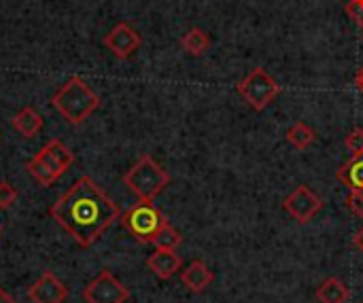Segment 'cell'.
Returning <instances> with one entry per match:
<instances>
[{
    "label": "cell",
    "mask_w": 363,
    "mask_h": 303,
    "mask_svg": "<svg viewBox=\"0 0 363 303\" xmlns=\"http://www.w3.org/2000/svg\"><path fill=\"white\" fill-rule=\"evenodd\" d=\"M51 219L83 248H89L121 217L119 206L91 176L77 178L51 206Z\"/></svg>",
    "instance_id": "1"
},
{
    "label": "cell",
    "mask_w": 363,
    "mask_h": 303,
    "mask_svg": "<svg viewBox=\"0 0 363 303\" xmlns=\"http://www.w3.org/2000/svg\"><path fill=\"white\" fill-rule=\"evenodd\" d=\"M51 104L68 123L81 125L100 106V96L81 76H70L53 93Z\"/></svg>",
    "instance_id": "2"
},
{
    "label": "cell",
    "mask_w": 363,
    "mask_h": 303,
    "mask_svg": "<svg viewBox=\"0 0 363 303\" xmlns=\"http://www.w3.org/2000/svg\"><path fill=\"white\" fill-rule=\"evenodd\" d=\"M123 185H125L140 202H153V200L170 185V174H168L151 155H143V157L123 174Z\"/></svg>",
    "instance_id": "3"
},
{
    "label": "cell",
    "mask_w": 363,
    "mask_h": 303,
    "mask_svg": "<svg viewBox=\"0 0 363 303\" xmlns=\"http://www.w3.org/2000/svg\"><path fill=\"white\" fill-rule=\"evenodd\" d=\"M236 91L253 110H264L277 100V96L281 93V85L266 68L257 66L236 85Z\"/></svg>",
    "instance_id": "4"
},
{
    "label": "cell",
    "mask_w": 363,
    "mask_h": 303,
    "mask_svg": "<svg viewBox=\"0 0 363 303\" xmlns=\"http://www.w3.org/2000/svg\"><path fill=\"white\" fill-rule=\"evenodd\" d=\"M166 217L153 206V202H140L128 208L121 217V225L140 242V244H151L155 234L166 225Z\"/></svg>",
    "instance_id": "5"
},
{
    "label": "cell",
    "mask_w": 363,
    "mask_h": 303,
    "mask_svg": "<svg viewBox=\"0 0 363 303\" xmlns=\"http://www.w3.org/2000/svg\"><path fill=\"white\" fill-rule=\"evenodd\" d=\"M283 208L291 219H296L300 225H306L317 217L323 208V200L308 187V185H298L283 202Z\"/></svg>",
    "instance_id": "6"
},
{
    "label": "cell",
    "mask_w": 363,
    "mask_h": 303,
    "mask_svg": "<svg viewBox=\"0 0 363 303\" xmlns=\"http://www.w3.org/2000/svg\"><path fill=\"white\" fill-rule=\"evenodd\" d=\"M85 303H125L130 299V289H125L111 272H100L85 289Z\"/></svg>",
    "instance_id": "7"
},
{
    "label": "cell",
    "mask_w": 363,
    "mask_h": 303,
    "mask_svg": "<svg viewBox=\"0 0 363 303\" xmlns=\"http://www.w3.org/2000/svg\"><path fill=\"white\" fill-rule=\"evenodd\" d=\"M140 45H143L140 34L125 21H119L117 25H113V30L104 36V47L119 59L132 57Z\"/></svg>",
    "instance_id": "8"
},
{
    "label": "cell",
    "mask_w": 363,
    "mask_h": 303,
    "mask_svg": "<svg viewBox=\"0 0 363 303\" xmlns=\"http://www.w3.org/2000/svg\"><path fill=\"white\" fill-rule=\"evenodd\" d=\"M66 297V285L51 272H43L40 278L28 289V299L32 303H64Z\"/></svg>",
    "instance_id": "9"
},
{
    "label": "cell",
    "mask_w": 363,
    "mask_h": 303,
    "mask_svg": "<svg viewBox=\"0 0 363 303\" xmlns=\"http://www.w3.org/2000/svg\"><path fill=\"white\" fill-rule=\"evenodd\" d=\"M36 157H38L40 161H45L57 178H60V176L72 166V161H74L72 151H70L64 142H60V140H49V142L36 153Z\"/></svg>",
    "instance_id": "10"
},
{
    "label": "cell",
    "mask_w": 363,
    "mask_h": 303,
    "mask_svg": "<svg viewBox=\"0 0 363 303\" xmlns=\"http://www.w3.org/2000/svg\"><path fill=\"white\" fill-rule=\"evenodd\" d=\"M181 257L177 255V251H166V248H155L149 257H147V268L149 272H153L160 280H170L177 272H181Z\"/></svg>",
    "instance_id": "11"
},
{
    "label": "cell",
    "mask_w": 363,
    "mask_h": 303,
    "mask_svg": "<svg viewBox=\"0 0 363 303\" xmlns=\"http://www.w3.org/2000/svg\"><path fill=\"white\" fill-rule=\"evenodd\" d=\"M215 280V274L208 270V265L200 259L191 261L183 272H181V282L187 291L191 293H204Z\"/></svg>",
    "instance_id": "12"
},
{
    "label": "cell",
    "mask_w": 363,
    "mask_h": 303,
    "mask_svg": "<svg viewBox=\"0 0 363 303\" xmlns=\"http://www.w3.org/2000/svg\"><path fill=\"white\" fill-rule=\"evenodd\" d=\"M43 117L36 108L32 106H23L13 119H11V127L21 136V138H34L40 130H43Z\"/></svg>",
    "instance_id": "13"
},
{
    "label": "cell",
    "mask_w": 363,
    "mask_h": 303,
    "mask_svg": "<svg viewBox=\"0 0 363 303\" xmlns=\"http://www.w3.org/2000/svg\"><path fill=\"white\" fill-rule=\"evenodd\" d=\"M317 299L319 303H347L351 299V293L340 278H328L319 285Z\"/></svg>",
    "instance_id": "14"
},
{
    "label": "cell",
    "mask_w": 363,
    "mask_h": 303,
    "mask_svg": "<svg viewBox=\"0 0 363 303\" xmlns=\"http://www.w3.org/2000/svg\"><path fill=\"white\" fill-rule=\"evenodd\" d=\"M336 178H338L349 191L363 189V155L362 157H351V159L336 172Z\"/></svg>",
    "instance_id": "15"
},
{
    "label": "cell",
    "mask_w": 363,
    "mask_h": 303,
    "mask_svg": "<svg viewBox=\"0 0 363 303\" xmlns=\"http://www.w3.org/2000/svg\"><path fill=\"white\" fill-rule=\"evenodd\" d=\"M208 47H211V36L202 28H191L181 36V49L187 55L200 57V55H204V51Z\"/></svg>",
    "instance_id": "16"
},
{
    "label": "cell",
    "mask_w": 363,
    "mask_h": 303,
    "mask_svg": "<svg viewBox=\"0 0 363 303\" xmlns=\"http://www.w3.org/2000/svg\"><path fill=\"white\" fill-rule=\"evenodd\" d=\"M285 138H287V142H289L294 149L304 151V149H308V147L315 142L317 134H315V130H313V127H308L304 121H298V123H294V125L287 130Z\"/></svg>",
    "instance_id": "17"
},
{
    "label": "cell",
    "mask_w": 363,
    "mask_h": 303,
    "mask_svg": "<svg viewBox=\"0 0 363 303\" xmlns=\"http://www.w3.org/2000/svg\"><path fill=\"white\" fill-rule=\"evenodd\" d=\"M26 170H28V174H30L40 187H49V185H53V183L57 181V176L51 172V168H49L45 161H40L36 155L26 164Z\"/></svg>",
    "instance_id": "18"
},
{
    "label": "cell",
    "mask_w": 363,
    "mask_h": 303,
    "mask_svg": "<svg viewBox=\"0 0 363 303\" xmlns=\"http://www.w3.org/2000/svg\"><path fill=\"white\" fill-rule=\"evenodd\" d=\"M181 242H183V236L170 225V223H166L157 234H155V238H153V246L155 248H166V251H177L179 246H181Z\"/></svg>",
    "instance_id": "19"
},
{
    "label": "cell",
    "mask_w": 363,
    "mask_h": 303,
    "mask_svg": "<svg viewBox=\"0 0 363 303\" xmlns=\"http://www.w3.org/2000/svg\"><path fill=\"white\" fill-rule=\"evenodd\" d=\"M345 144L351 153V157H362L363 155V127H353L351 134L345 138Z\"/></svg>",
    "instance_id": "20"
},
{
    "label": "cell",
    "mask_w": 363,
    "mask_h": 303,
    "mask_svg": "<svg viewBox=\"0 0 363 303\" xmlns=\"http://www.w3.org/2000/svg\"><path fill=\"white\" fill-rule=\"evenodd\" d=\"M17 200V189L6 183V181H0V210H6L15 204Z\"/></svg>",
    "instance_id": "21"
},
{
    "label": "cell",
    "mask_w": 363,
    "mask_h": 303,
    "mask_svg": "<svg viewBox=\"0 0 363 303\" xmlns=\"http://www.w3.org/2000/svg\"><path fill=\"white\" fill-rule=\"evenodd\" d=\"M345 204H347V208H349L357 219H362L363 221V189L351 191Z\"/></svg>",
    "instance_id": "22"
},
{
    "label": "cell",
    "mask_w": 363,
    "mask_h": 303,
    "mask_svg": "<svg viewBox=\"0 0 363 303\" xmlns=\"http://www.w3.org/2000/svg\"><path fill=\"white\" fill-rule=\"evenodd\" d=\"M345 11L359 28H363V0H347Z\"/></svg>",
    "instance_id": "23"
},
{
    "label": "cell",
    "mask_w": 363,
    "mask_h": 303,
    "mask_svg": "<svg viewBox=\"0 0 363 303\" xmlns=\"http://www.w3.org/2000/svg\"><path fill=\"white\" fill-rule=\"evenodd\" d=\"M353 244H355V248H357V251H362L363 253V227L357 231V234H355V236H353Z\"/></svg>",
    "instance_id": "24"
},
{
    "label": "cell",
    "mask_w": 363,
    "mask_h": 303,
    "mask_svg": "<svg viewBox=\"0 0 363 303\" xmlns=\"http://www.w3.org/2000/svg\"><path fill=\"white\" fill-rule=\"evenodd\" d=\"M0 303H17V302H15V299H13V297H11V295H9L6 291H4V289L0 287Z\"/></svg>",
    "instance_id": "25"
},
{
    "label": "cell",
    "mask_w": 363,
    "mask_h": 303,
    "mask_svg": "<svg viewBox=\"0 0 363 303\" xmlns=\"http://www.w3.org/2000/svg\"><path fill=\"white\" fill-rule=\"evenodd\" d=\"M355 83H357V89L363 93V66L359 68V72H357V79H355Z\"/></svg>",
    "instance_id": "26"
},
{
    "label": "cell",
    "mask_w": 363,
    "mask_h": 303,
    "mask_svg": "<svg viewBox=\"0 0 363 303\" xmlns=\"http://www.w3.org/2000/svg\"><path fill=\"white\" fill-rule=\"evenodd\" d=\"M0 234H2V223H0Z\"/></svg>",
    "instance_id": "27"
},
{
    "label": "cell",
    "mask_w": 363,
    "mask_h": 303,
    "mask_svg": "<svg viewBox=\"0 0 363 303\" xmlns=\"http://www.w3.org/2000/svg\"><path fill=\"white\" fill-rule=\"evenodd\" d=\"M0 136H2V134H0Z\"/></svg>",
    "instance_id": "28"
}]
</instances>
